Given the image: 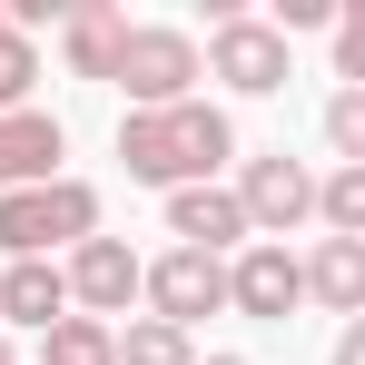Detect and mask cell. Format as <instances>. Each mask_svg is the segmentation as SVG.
Listing matches in <instances>:
<instances>
[{
	"label": "cell",
	"mask_w": 365,
	"mask_h": 365,
	"mask_svg": "<svg viewBox=\"0 0 365 365\" xmlns=\"http://www.w3.org/2000/svg\"><path fill=\"white\" fill-rule=\"evenodd\" d=\"M119 168L158 197L178 187H217V168H237V119L217 99H178V109H128L119 119Z\"/></svg>",
	"instance_id": "1"
},
{
	"label": "cell",
	"mask_w": 365,
	"mask_h": 365,
	"mask_svg": "<svg viewBox=\"0 0 365 365\" xmlns=\"http://www.w3.org/2000/svg\"><path fill=\"white\" fill-rule=\"evenodd\" d=\"M79 237H99V187L89 178H50V187L0 197V257H69Z\"/></svg>",
	"instance_id": "2"
},
{
	"label": "cell",
	"mask_w": 365,
	"mask_h": 365,
	"mask_svg": "<svg viewBox=\"0 0 365 365\" xmlns=\"http://www.w3.org/2000/svg\"><path fill=\"white\" fill-rule=\"evenodd\" d=\"M197 40L187 30H168V20H128L119 40V69H109V89H128V109H178V99H197Z\"/></svg>",
	"instance_id": "3"
},
{
	"label": "cell",
	"mask_w": 365,
	"mask_h": 365,
	"mask_svg": "<svg viewBox=\"0 0 365 365\" xmlns=\"http://www.w3.org/2000/svg\"><path fill=\"white\" fill-rule=\"evenodd\" d=\"M227 197H237V217H247V237H267V247H287L316 217V168L306 158H287V148H267V158H237V178H227Z\"/></svg>",
	"instance_id": "4"
},
{
	"label": "cell",
	"mask_w": 365,
	"mask_h": 365,
	"mask_svg": "<svg viewBox=\"0 0 365 365\" xmlns=\"http://www.w3.org/2000/svg\"><path fill=\"white\" fill-rule=\"evenodd\" d=\"M197 69H207V79H227L237 99H277V89L297 79L287 40H277L257 10H227V20H207V50H197Z\"/></svg>",
	"instance_id": "5"
},
{
	"label": "cell",
	"mask_w": 365,
	"mask_h": 365,
	"mask_svg": "<svg viewBox=\"0 0 365 365\" xmlns=\"http://www.w3.org/2000/svg\"><path fill=\"white\" fill-rule=\"evenodd\" d=\"M138 297L158 326L197 336V316H227V257H197V247H168V257H138Z\"/></svg>",
	"instance_id": "6"
},
{
	"label": "cell",
	"mask_w": 365,
	"mask_h": 365,
	"mask_svg": "<svg viewBox=\"0 0 365 365\" xmlns=\"http://www.w3.org/2000/svg\"><path fill=\"white\" fill-rule=\"evenodd\" d=\"M60 287H69V316H99V326H119L128 306H138V247L128 237H79L60 257Z\"/></svg>",
	"instance_id": "7"
},
{
	"label": "cell",
	"mask_w": 365,
	"mask_h": 365,
	"mask_svg": "<svg viewBox=\"0 0 365 365\" xmlns=\"http://www.w3.org/2000/svg\"><path fill=\"white\" fill-rule=\"evenodd\" d=\"M297 306H306L297 247H267V237H247L237 257H227V316H257V326H287Z\"/></svg>",
	"instance_id": "8"
},
{
	"label": "cell",
	"mask_w": 365,
	"mask_h": 365,
	"mask_svg": "<svg viewBox=\"0 0 365 365\" xmlns=\"http://www.w3.org/2000/svg\"><path fill=\"white\" fill-rule=\"evenodd\" d=\"M60 158H69V128L50 119V109H10V119H0V197H10V187H50Z\"/></svg>",
	"instance_id": "9"
},
{
	"label": "cell",
	"mask_w": 365,
	"mask_h": 365,
	"mask_svg": "<svg viewBox=\"0 0 365 365\" xmlns=\"http://www.w3.org/2000/svg\"><path fill=\"white\" fill-rule=\"evenodd\" d=\"M297 277H306V306H326L346 326L365 316V237H316L297 257Z\"/></svg>",
	"instance_id": "10"
},
{
	"label": "cell",
	"mask_w": 365,
	"mask_h": 365,
	"mask_svg": "<svg viewBox=\"0 0 365 365\" xmlns=\"http://www.w3.org/2000/svg\"><path fill=\"white\" fill-rule=\"evenodd\" d=\"M60 316H69L60 257H10V267H0V336H10V326H30V336H50Z\"/></svg>",
	"instance_id": "11"
},
{
	"label": "cell",
	"mask_w": 365,
	"mask_h": 365,
	"mask_svg": "<svg viewBox=\"0 0 365 365\" xmlns=\"http://www.w3.org/2000/svg\"><path fill=\"white\" fill-rule=\"evenodd\" d=\"M168 237L197 247V257H237V247H247V217H237L227 187H178V197H168Z\"/></svg>",
	"instance_id": "12"
},
{
	"label": "cell",
	"mask_w": 365,
	"mask_h": 365,
	"mask_svg": "<svg viewBox=\"0 0 365 365\" xmlns=\"http://www.w3.org/2000/svg\"><path fill=\"white\" fill-rule=\"evenodd\" d=\"M119 40H128V10H109V0L60 10V60H69V79H109V69H119Z\"/></svg>",
	"instance_id": "13"
},
{
	"label": "cell",
	"mask_w": 365,
	"mask_h": 365,
	"mask_svg": "<svg viewBox=\"0 0 365 365\" xmlns=\"http://www.w3.org/2000/svg\"><path fill=\"white\" fill-rule=\"evenodd\" d=\"M109 365H197V336L158 326V316H128L119 336H109Z\"/></svg>",
	"instance_id": "14"
},
{
	"label": "cell",
	"mask_w": 365,
	"mask_h": 365,
	"mask_svg": "<svg viewBox=\"0 0 365 365\" xmlns=\"http://www.w3.org/2000/svg\"><path fill=\"white\" fill-rule=\"evenodd\" d=\"M316 227L326 237H365V168H326L316 178Z\"/></svg>",
	"instance_id": "15"
},
{
	"label": "cell",
	"mask_w": 365,
	"mask_h": 365,
	"mask_svg": "<svg viewBox=\"0 0 365 365\" xmlns=\"http://www.w3.org/2000/svg\"><path fill=\"white\" fill-rule=\"evenodd\" d=\"M109 336L119 326H99V316H60L40 336V365H109Z\"/></svg>",
	"instance_id": "16"
},
{
	"label": "cell",
	"mask_w": 365,
	"mask_h": 365,
	"mask_svg": "<svg viewBox=\"0 0 365 365\" xmlns=\"http://www.w3.org/2000/svg\"><path fill=\"white\" fill-rule=\"evenodd\" d=\"M30 89H40V40H20V30L0 20V119L30 109Z\"/></svg>",
	"instance_id": "17"
},
{
	"label": "cell",
	"mask_w": 365,
	"mask_h": 365,
	"mask_svg": "<svg viewBox=\"0 0 365 365\" xmlns=\"http://www.w3.org/2000/svg\"><path fill=\"white\" fill-rule=\"evenodd\" d=\"M326 148H336V168H365V89L326 99Z\"/></svg>",
	"instance_id": "18"
},
{
	"label": "cell",
	"mask_w": 365,
	"mask_h": 365,
	"mask_svg": "<svg viewBox=\"0 0 365 365\" xmlns=\"http://www.w3.org/2000/svg\"><path fill=\"white\" fill-rule=\"evenodd\" d=\"M326 365H365V316L346 326V336H336V356H326Z\"/></svg>",
	"instance_id": "19"
},
{
	"label": "cell",
	"mask_w": 365,
	"mask_h": 365,
	"mask_svg": "<svg viewBox=\"0 0 365 365\" xmlns=\"http://www.w3.org/2000/svg\"><path fill=\"white\" fill-rule=\"evenodd\" d=\"M0 365H20V346H10V336H0Z\"/></svg>",
	"instance_id": "20"
},
{
	"label": "cell",
	"mask_w": 365,
	"mask_h": 365,
	"mask_svg": "<svg viewBox=\"0 0 365 365\" xmlns=\"http://www.w3.org/2000/svg\"><path fill=\"white\" fill-rule=\"evenodd\" d=\"M197 365H247V356H197Z\"/></svg>",
	"instance_id": "21"
}]
</instances>
